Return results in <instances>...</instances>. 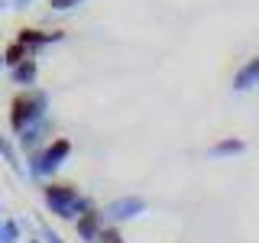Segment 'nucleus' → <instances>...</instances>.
<instances>
[{"instance_id": "1", "label": "nucleus", "mask_w": 259, "mask_h": 243, "mask_svg": "<svg viewBox=\"0 0 259 243\" xmlns=\"http://www.w3.org/2000/svg\"><path fill=\"white\" fill-rule=\"evenodd\" d=\"M42 201H46L49 214H55L59 221H75L81 211H88L94 205V198H88V194L71 182H46L42 185Z\"/></svg>"}, {"instance_id": "2", "label": "nucleus", "mask_w": 259, "mask_h": 243, "mask_svg": "<svg viewBox=\"0 0 259 243\" xmlns=\"http://www.w3.org/2000/svg\"><path fill=\"white\" fill-rule=\"evenodd\" d=\"M49 117V91L39 85H29V88H20L10 101V130L13 136L20 130H26L29 124Z\"/></svg>"}, {"instance_id": "3", "label": "nucleus", "mask_w": 259, "mask_h": 243, "mask_svg": "<svg viewBox=\"0 0 259 243\" xmlns=\"http://www.w3.org/2000/svg\"><path fill=\"white\" fill-rule=\"evenodd\" d=\"M71 156V140L68 136H52L39 152L26 156V175L32 182H49Z\"/></svg>"}, {"instance_id": "4", "label": "nucleus", "mask_w": 259, "mask_h": 243, "mask_svg": "<svg viewBox=\"0 0 259 243\" xmlns=\"http://www.w3.org/2000/svg\"><path fill=\"white\" fill-rule=\"evenodd\" d=\"M52 130H55L52 117H42V120H36V124H29L26 130H20V133H16V146H20L23 159L42 149V146L49 143V136H52Z\"/></svg>"}, {"instance_id": "5", "label": "nucleus", "mask_w": 259, "mask_h": 243, "mask_svg": "<svg viewBox=\"0 0 259 243\" xmlns=\"http://www.w3.org/2000/svg\"><path fill=\"white\" fill-rule=\"evenodd\" d=\"M65 39V29H36V26H23L16 29V43H23L29 49V55H39L46 46H55Z\"/></svg>"}, {"instance_id": "6", "label": "nucleus", "mask_w": 259, "mask_h": 243, "mask_svg": "<svg viewBox=\"0 0 259 243\" xmlns=\"http://www.w3.org/2000/svg\"><path fill=\"white\" fill-rule=\"evenodd\" d=\"M101 211L110 224H126V221H133V217H140L146 211V201L136 198V194H126V198H113L110 205H104Z\"/></svg>"}, {"instance_id": "7", "label": "nucleus", "mask_w": 259, "mask_h": 243, "mask_svg": "<svg viewBox=\"0 0 259 243\" xmlns=\"http://www.w3.org/2000/svg\"><path fill=\"white\" fill-rule=\"evenodd\" d=\"M71 224H75V233H78L81 243H94V237L104 230V224H107V217H104V211L97 205H91L88 211H81Z\"/></svg>"}, {"instance_id": "8", "label": "nucleus", "mask_w": 259, "mask_h": 243, "mask_svg": "<svg viewBox=\"0 0 259 243\" xmlns=\"http://www.w3.org/2000/svg\"><path fill=\"white\" fill-rule=\"evenodd\" d=\"M36 78H39V62H36V55H26L23 62H16L13 68H10V81H13L16 88L36 85Z\"/></svg>"}, {"instance_id": "9", "label": "nucleus", "mask_w": 259, "mask_h": 243, "mask_svg": "<svg viewBox=\"0 0 259 243\" xmlns=\"http://www.w3.org/2000/svg\"><path fill=\"white\" fill-rule=\"evenodd\" d=\"M0 156H4V162H7V166H10L20 178H29V175H26V159L16 152V140H10L4 130H0Z\"/></svg>"}, {"instance_id": "10", "label": "nucleus", "mask_w": 259, "mask_h": 243, "mask_svg": "<svg viewBox=\"0 0 259 243\" xmlns=\"http://www.w3.org/2000/svg\"><path fill=\"white\" fill-rule=\"evenodd\" d=\"M256 85H259V55L249 59L237 75H233V91H249V88H256Z\"/></svg>"}, {"instance_id": "11", "label": "nucleus", "mask_w": 259, "mask_h": 243, "mask_svg": "<svg viewBox=\"0 0 259 243\" xmlns=\"http://www.w3.org/2000/svg\"><path fill=\"white\" fill-rule=\"evenodd\" d=\"M240 152H246V143H243L240 136H224V140H217L207 149V156L210 159H221V156H240Z\"/></svg>"}, {"instance_id": "12", "label": "nucleus", "mask_w": 259, "mask_h": 243, "mask_svg": "<svg viewBox=\"0 0 259 243\" xmlns=\"http://www.w3.org/2000/svg\"><path fill=\"white\" fill-rule=\"evenodd\" d=\"M26 55H29V49L23 46V43H16V39H13V43L4 49V65H7V68H13V65H16V62H23Z\"/></svg>"}, {"instance_id": "13", "label": "nucleus", "mask_w": 259, "mask_h": 243, "mask_svg": "<svg viewBox=\"0 0 259 243\" xmlns=\"http://www.w3.org/2000/svg\"><path fill=\"white\" fill-rule=\"evenodd\" d=\"M94 243H126L123 240V233H120V224H104V230L101 233H97V237H94Z\"/></svg>"}, {"instance_id": "14", "label": "nucleus", "mask_w": 259, "mask_h": 243, "mask_svg": "<svg viewBox=\"0 0 259 243\" xmlns=\"http://www.w3.org/2000/svg\"><path fill=\"white\" fill-rule=\"evenodd\" d=\"M36 237L42 240V243H65V240L59 237V233H55L49 224H42V221H39V227H36Z\"/></svg>"}, {"instance_id": "15", "label": "nucleus", "mask_w": 259, "mask_h": 243, "mask_svg": "<svg viewBox=\"0 0 259 243\" xmlns=\"http://www.w3.org/2000/svg\"><path fill=\"white\" fill-rule=\"evenodd\" d=\"M81 4H88V0H49V7H52L55 13H68V10H75Z\"/></svg>"}, {"instance_id": "16", "label": "nucleus", "mask_w": 259, "mask_h": 243, "mask_svg": "<svg viewBox=\"0 0 259 243\" xmlns=\"http://www.w3.org/2000/svg\"><path fill=\"white\" fill-rule=\"evenodd\" d=\"M4 224H7V233H10V240H13V243H20V240H23V224H20V221H13V217H7Z\"/></svg>"}, {"instance_id": "17", "label": "nucleus", "mask_w": 259, "mask_h": 243, "mask_svg": "<svg viewBox=\"0 0 259 243\" xmlns=\"http://www.w3.org/2000/svg\"><path fill=\"white\" fill-rule=\"evenodd\" d=\"M32 4H36V0H13V10H26V7H32Z\"/></svg>"}, {"instance_id": "18", "label": "nucleus", "mask_w": 259, "mask_h": 243, "mask_svg": "<svg viewBox=\"0 0 259 243\" xmlns=\"http://www.w3.org/2000/svg\"><path fill=\"white\" fill-rule=\"evenodd\" d=\"M0 243H13V240H10V233H7V224H4V217H0Z\"/></svg>"}, {"instance_id": "19", "label": "nucleus", "mask_w": 259, "mask_h": 243, "mask_svg": "<svg viewBox=\"0 0 259 243\" xmlns=\"http://www.w3.org/2000/svg\"><path fill=\"white\" fill-rule=\"evenodd\" d=\"M7 68V65H4V52H0V71H4Z\"/></svg>"}, {"instance_id": "20", "label": "nucleus", "mask_w": 259, "mask_h": 243, "mask_svg": "<svg viewBox=\"0 0 259 243\" xmlns=\"http://www.w3.org/2000/svg\"><path fill=\"white\" fill-rule=\"evenodd\" d=\"M26 243H42V240H39V237H29V240H26Z\"/></svg>"}, {"instance_id": "21", "label": "nucleus", "mask_w": 259, "mask_h": 243, "mask_svg": "<svg viewBox=\"0 0 259 243\" xmlns=\"http://www.w3.org/2000/svg\"><path fill=\"white\" fill-rule=\"evenodd\" d=\"M0 214H4V201H0Z\"/></svg>"}, {"instance_id": "22", "label": "nucleus", "mask_w": 259, "mask_h": 243, "mask_svg": "<svg viewBox=\"0 0 259 243\" xmlns=\"http://www.w3.org/2000/svg\"><path fill=\"white\" fill-rule=\"evenodd\" d=\"M0 10H4V4H0Z\"/></svg>"}]
</instances>
